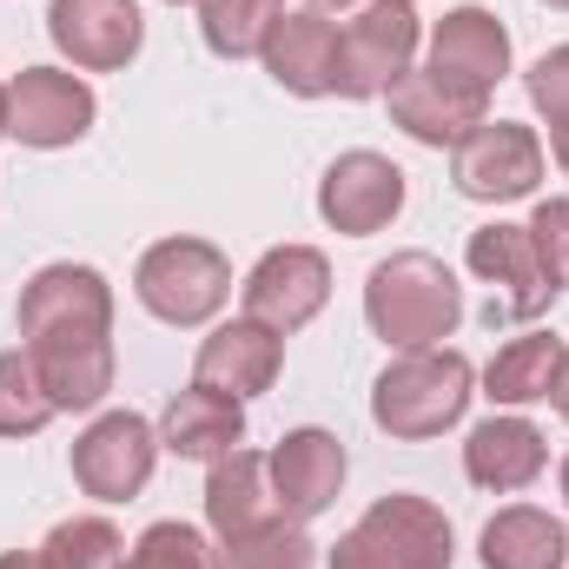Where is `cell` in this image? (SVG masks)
I'll return each mask as SVG.
<instances>
[{
  "label": "cell",
  "instance_id": "cell-1",
  "mask_svg": "<svg viewBox=\"0 0 569 569\" xmlns=\"http://www.w3.org/2000/svg\"><path fill=\"white\" fill-rule=\"evenodd\" d=\"M365 325L398 351H430L463 325V284L437 252H391L365 279Z\"/></svg>",
  "mask_w": 569,
  "mask_h": 569
},
{
  "label": "cell",
  "instance_id": "cell-2",
  "mask_svg": "<svg viewBox=\"0 0 569 569\" xmlns=\"http://www.w3.org/2000/svg\"><path fill=\"white\" fill-rule=\"evenodd\" d=\"M470 385H477V371H470L463 351H450V345L405 351V358H391L378 371L371 418H378L385 437H398V443H425V437H443V430L470 411V398H477Z\"/></svg>",
  "mask_w": 569,
  "mask_h": 569
},
{
  "label": "cell",
  "instance_id": "cell-3",
  "mask_svg": "<svg viewBox=\"0 0 569 569\" xmlns=\"http://www.w3.org/2000/svg\"><path fill=\"white\" fill-rule=\"evenodd\" d=\"M450 557H457L450 517L430 497L391 490L331 543L325 569H450Z\"/></svg>",
  "mask_w": 569,
  "mask_h": 569
},
{
  "label": "cell",
  "instance_id": "cell-4",
  "mask_svg": "<svg viewBox=\"0 0 569 569\" xmlns=\"http://www.w3.org/2000/svg\"><path fill=\"white\" fill-rule=\"evenodd\" d=\"M133 291L159 325H206L232 298V266L206 239H159L140 252Z\"/></svg>",
  "mask_w": 569,
  "mask_h": 569
},
{
  "label": "cell",
  "instance_id": "cell-5",
  "mask_svg": "<svg viewBox=\"0 0 569 569\" xmlns=\"http://www.w3.org/2000/svg\"><path fill=\"white\" fill-rule=\"evenodd\" d=\"M418 40H425V27H418L411 0H371V7L338 33V93H345V100H378V93H391V87L411 73Z\"/></svg>",
  "mask_w": 569,
  "mask_h": 569
},
{
  "label": "cell",
  "instance_id": "cell-6",
  "mask_svg": "<svg viewBox=\"0 0 569 569\" xmlns=\"http://www.w3.org/2000/svg\"><path fill=\"white\" fill-rule=\"evenodd\" d=\"M450 186L477 206H510L543 186V140L517 120H483L450 146Z\"/></svg>",
  "mask_w": 569,
  "mask_h": 569
},
{
  "label": "cell",
  "instance_id": "cell-7",
  "mask_svg": "<svg viewBox=\"0 0 569 569\" xmlns=\"http://www.w3.org/2000/svg\"><path fill=\"white\" fill-rule=\"evenodd\" d=\"M463 259H470V272L490 284V311H483V325L497 331V325H530V318H543L563 291L543 279V259H537V246H530V226H477L470 232V246H463Z\"/></svg>",
  "mask_w": 569,
  "mask_h": 569
},
{
  "label": "cell",
  "instance_id": "cell-8",
  "mask_svg": "<svg viewBox=\"0 0 569 569\" xmlns=\"http://www.w3.org/2000/svg\"><path fill=\"white\" fill-rule=\"evenodd\" d=\"M100 120V100L80 73L67 67H27L13 87H7V140L33 146V152H60V146H80Z\"/></svg>",
  "mask_w": 569,
  "mask_h": 569
},
{
  "label": "cell",
  "instance_id": "cell-9",
  "mask_svg": "<svg viewBox=\"0 0 569 569\" xmlns=\"http://www.w3.org/2000/svg\"><path fill=\"white\" fill-rule=\"evenodd\" d=\"M159 463V430L140 411H107L73 437V483L100 503H133L152 483Z\"/></svg>",
  "mask_w": 569,
  "mask_h": 569
},
{
  "label": "cell",
  "instance_id": "cell-10",
  "mask_svg": "<svg viewBox=\"0 0 569 569\" xmlns=\"http://www.w3.org/2000/svg\"><path fill=\"white\" fill-rule=\"evenodd\" d=\"M405 212V166L385 152H338L318 179V219L345 239H371Z\"/></svg>",
  "mask_w": 569,
  "mask_h": 569
},
{
  "label": "cell",
  "instance_id": "cell-11",
  "mask_svg": "<svg viewBox=\"0 0 569 569\" xmlns=\"http://www.w3.org/2000/svg\"><path fill=\"white\" fill-rule=\"evenodd\" d=\"M246 318H259L266 331H305L318 311H325V298H331V259L325 252H311V246H272L252 272H246Z\"/></svg>",
  "mask_w": 569,
  "mask_h": 569
},
{
  "label": "cell",
  "instance_id": "cell-12",
  "mask_svg": "<svg viewBox=\"0 0 569 569\" xmlns=\"http://www.w3.org/2000/svg\"><path fill=\"white\" fill-rule=\"evenodd\" d=\"M47 33L80 73H120L146 47L140 0H47Z\"/></svg>",
  "mask_w": 569,
  "mask_h": 569
},
{
  "label": "cell",
  "instance_id": "cell-13",
  "mask_svg": "<svg viewBox=\"0 0 569 569\" xmlns=\"http://www.w3.org/2000/svg\"><path fill=\"white\" fill-rule=\"evenodd\" d=\"M266 470H272V497H279L284 523H311V517H325L338 503L351 463H345V443L331 430L305 425V430H284L279 450L266 457Z\"/></svg>",
  "mask_w": 569,
  "mask_h": 569
},
{
  "label": "cell",
  "instance_id": "cell-14",
  "mask_svg": "<svg viewBox=\"0 0 569 569\" xmlns=\"http://www.w3.org/2000/svg\"><path fill=\"white\" fill-rule=\"evenodd\" d=\"M40 331H113V284L93 266H40L20 291V338Z\"/></svg>",
  "mask_w": 569,
  "mask_h": 569
},
{
  "label": "cell",
  "instance_id": "cell-15",
  "mask_svg": "<svg viewBox=\"0 0 569 569\" xmlns=\"http://www.w3.org/2000/svg\"><path fill=\"white\" fill-rule=\"evenodd\" d=\"M284 371V338L279 331H266L259 318H232V325H219L206 345H199V358H192V385H206V391H219V398H259V391H272Z\"/></svg>",
  "mask_w": 569,
  "mask_h": 569
},
{
  "label": "cell",
  "instance_id": "cell-16",
  "mask_svg": "<svg viewBox=\"0 0 569 569\" xmlns=\"http://www.w3.org/2000/svg\"><path fill=\"white\" fill-rule=\"evenodd\" d=\"M20 351L60 411H93L113 391V331H40Z\"/></svg>",
  "mask_w": 569,
  "mask_h": 569
},
{
  "label": "cell",
  "instance_id": "cell-17",
  "mask_svg": "<svg viewBox=\"0 0 569 569\" xmlns=\"http://www.w3.org/2000/svg\"><path fill=\"white\" fill-rule=\"evenodd\" d=\"M266 73L279 80L291 100H325L338 93V20H325L318 7H291L279 27L266 33Z\"/></svg>",
  "mask_w": 569,
  "mask_h": 569
},
{
  "label": "cell",
  "instance_id": "cell-18",
  "mask_svg": "<svg viewBox=\"0 0 569 569\" xmlns=\"http://www.w3.org/2000/svg\"><path fill=\"white\" fill-rule=\"evenodd\" d=\"M430 73H443L450 87L490 93L510 73V27L490 7H450L430 27Z\"/></svg>",
  "mask_w": 569,
  "mask_h": 569
},
{
  "label": "cell",
  "instance_id": "cell-19",
  "mask_svg": "<svg viewBox=\"0 0 569 569\" xmlns=\"http://www.w3.org/2000/svg\"><path fill=\"white\" fill-rule=\"evenodd\" d=\"M206 523H212V537H219V550L226 543H246V537H259V530H272L279 523V497H272V470H266V457L259 450H232V457H219L212 470H206Z\"/></svg>",
  "mask_w": 569,
  "mask_h": 569
},
{
  "label": "cell",
  "instance_id": "cell-20",
  "mask_svg": "<svg viewBox=\"0 0 569 569\" xmlns=\"http://www.w3.org/2000/svg\"><path fill=\"white\" fill-rule=\"evenodd\" d=\"M391 127L398 133H411L418 146H457L470 127H483V107H490V93H470V87H450L443 73H405L391 93Z\"/></svg>",
  "mask_w": 569,
  "mask_h": 569
},
{
  "label": "cell",
  "instance_id": "cell-21",
  "mask_svg": "<svg viewBox=\"0 0 569 569\" xmlns=\"http://www.w3.org/2000/svg\"><path fill=\"white\" fill-rule=\"evenodd\" d=\"M550 463V443L530 418H483V425L463 437V477L490 497H510V490H530Z\"/></svg>",
  "mask_w": 569,
  "mask_h": 569
},
{
  "label": "cell",
  "instance_id": "cell-22",
  "mask_svg": "<svg viewBox=\"0 0 569 569\" xmlns=\"http://www.w3.org/2000/svg\"><path fill=\"white\" fill-rule=\"evenodd\" d=\"M239 443H246V405H239V398H219V391H206V385L179 391V398L166 405V418H159V450H172V457H186V463H219V457H232Z\"/></svg>",
  "mask_w": 569,
  "mask_h": 569
},
{
  "label": "cell",
  "instance_id": "cell-23",
  "mask_svg": "<svg viewBox=\"0 0 569 569\" xmlns=\"http://www.w3.org/2000/svg\"><path fill=\"white\" fill-rule=\"evenodd\" d=\"M477 557H483V569H563L569 563V530L550 510L510 503V510H497V517L483 523Z\"/></svg>",
  "mask_w": 569,
  "mask_h": 569
},
{
  "label": "cell",
  "instance_id": "cell-24",
  "mask_svg": "<svg viewBox=\"0 0 569 569\" xmlns=\"http://www.w3.org/2000/svg\"><path fill=\"white\" fill-rule=\"evenodd\" d=\"M563 338H550V331H523V338H510L497 358H490V371H483V398L490 405H543L550 391H557V371H563Z\"/></svg>",
  "mask_w": 569,
  "mask_h": 569
},
{
  "label": "cell",
  "instance_id": "cell-25",
  "mask_svg": "<svg viewBox=\"0 0 569 569\" xmlns=\"http://www.w3.org/2000/svg\"><path fill=\"white\" fill-rule=\"evenodd\" d=\"M284 0H199V33L219 60H252L266 53V33L279 27Z\"/></svg>",
  "mask_w": 569,
  "mask_h": 569
},
{
  "label": "cell",
  "instance_id": "cell-26",
  "mask_svg": "<svg viewBox=\"0 0 569 569\" xmlns=\"http://www.w3.org/2000/svg\"><path fill=\"white\" fill-rule=\"evenodd\" d=\"M60 418V405L47 398L40 371L27 351H0V437H40Z\"/></svg>",
  "mask_w": 569,
  "mask_h": 569
},
{
  "label": "cell",
  "instance_id": "cell-27",
  "mask_svg": "<svg viewBox=\"0 0 569 569\" xmlns=\"http://www.w3.org/2000/svg\"><path fill=\"white\" fill-rule=\"evenodd\" d=\"M40 557H47V569H120L127 537H120L107 517H67V523L47 530Z\"/></svg>",
  "mask_w": 569,
  "mask_h": 569
},
{
  "label": "cell",
  "instance_id": "cell-28",
  "mask_svg": "<svg viewBox=\"0 0 569 569\" xmlns=\"http://www.w3.org/2000/svg\"><path fill=\"white\" fill-rule=\"evenodd\" d=\"M120 569H219V550L192 523H152V530H140V543L120 557Z\"/></svg>",
  "mask_w": 569,
  "mask_h": 569
},
{
  "label": "cell",
  "instance_id": "cell-29",
  "mask_svg": "<svg viewBox=\"0 0 569 569\" xmlns=\"http://www.w3.org/2000/svg\"><path fill=\"white\" fill-rule=\"evenodd\" d=\"M219 569H311V537H305V523H284L279 517L272 530H259L246 543H226Z\"/></svg>",
  "mask_w": 569,
  "mask_h": 569
},
{
  "label": "cell",
  "instance_id": "cell-30",
  "mask_svg": "<svg viewBox=\"0 0 569 569\" xmlns=\"http://www.w3.org/2000/svg\"><path fill=\"white\" fill-rule=\"evenodd\" d=\"M530 246L543 259V279L557 291H569V199H543L530 212Z\"/></svg>",
  "mask_w": 569,
  "mask_h": 569
},
{
  "label": "cell",
  "instance_id": "cell-31",
  "mask_svg": "<svg viewBox=\"0 0 569 569\" xmlns=\"http://www.w3.org/2000/svg\"><path fill=\"white\" fill-rule=\"evenodd\" d=\"M523 87H530V107H537L550 127H569V47H550V53L523 73Z\"/></svg>",
  "mask_w": 569,
  "mask_h": 569
},
{
  "label": "cell",
  "instance_id": "cell-32",
  "mask_svg": "<svg viewBox=\"0 0 569 569\" xmlns=\"http://www.w3.org/2000/svg\"><path fill=\"white\" fill-rule=\"evenodd\" d=\"M0 569H47V557H40V550H7Z\"/></svg>",
  "mask_w": 569,
  "mask_h": 569
},
{
  "label": "cell",
  "instance_id": "cell-33",
  "mask_svg": "<svg viewBox=\"0 0 569 569\" xmlns=\"http://www.w3.org/2000/svg\"><path fill=\"white\" fill-rule=\"evenodd\" d=\"M550 159L569 172V127H550Z\"/></svg>",
  "mask_w": 569,
  "mask_h": 569
},
{
  "label": "cell",
  "instance_id": "cell-34",
  "mask_svg": "<svg viewBox=\"0 0 569 569\" xmlns=\"http://www.w3.org/2000/svg\"><path fill=\"white\" fill-rule=\"evenodd\" d=\"M550 398H557V418L569 425V358H563V371H557V391H550Z\"/></svg>",
  "mask_w": 569,
  "mask_h": 569
},
{
  "label": "cell",
  "instance_id": "cell-35",
  "mask_svg": "<svg viewBox=\"0 0 569 569\" xmlns=\"http://www.w3.org/2000/svg\"><path fill=\"white\" fill-rule=\"evenodd\" d=\"M305 7H318V13H331V7H358V0H305Z\"/></svg>",
  "mask_w": 569,
  "mask_h": 569
},
{
  "label": "cell",
  "instance_id": "cell-36",
  "mask_svg": "<svg viewBox=\"0 0 569 569\" xmlns=\"http://www.w3.org/2000/svg\"><path fill=\"white\" fill-rule=\"evenodd\" d=\"M0 140H7V87H0Z\"/></svg>",
  "mask_w": 569,
  "mask_h": 569
},
{
  "label": "cell",
  "instance_id": "cell-37",
  "mask_svg": "<svg viewBox=\"0 0 569 569\" xmlns=\"http://www.w3.org/2000/svg\"><path fill=\"white\" fill-rule=\"evenodd\" d=\"M563 503H569V457H563Z\"/></svg>",
  "mask_w": 569,
  "mask_h": 569
},
{
  "label": "cell",
  "instance_id": "cell-38",
  "mask_svg": "<svg viewBox=\"0 0 569 569\" xmlns=\"http://www.w3.org/2000/svg\"><path fill=\"white\" fill-rule=\"evenodd\" d=\"M543 7H557V13H569V0H543Z\"/></svg>",
  "mask_w": 569,
  "mask_h": 569
},
{
  "label": "cell",
  "instance_id": "cell-39",
  "mask_svg": "<svg viewBox=\"0 0 569 569\" xmlns=\"http://www.w3.org/2000/svg\"><path fill=\"white\" fill-rule=\"evenodd\" d=\"M166 7H186V0H166Z\"/></svg>",
  "mask_w": 569,
  "mask_h": 569
}]
</instances>
